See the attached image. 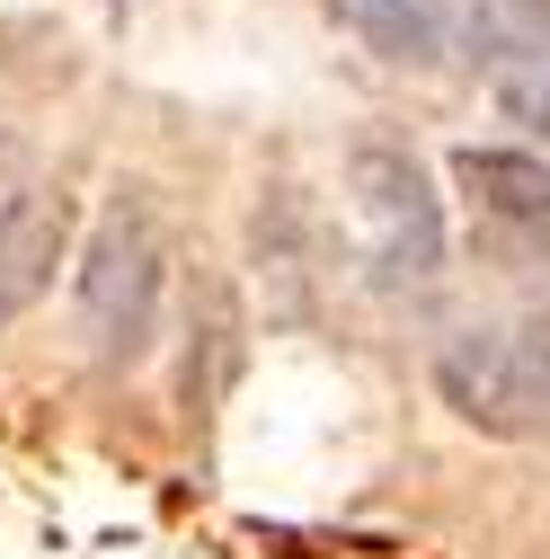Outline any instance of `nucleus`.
I'll use <instances>...</instances> for the list:
<instances>
[{"instance_id":"2","label":"nucleus","mask_w":550,"mask_h":559,"mask_svg":"<svg viewBox=\"0 0 550 559\" xmlns=\"http://www.w3.org/2000/svg\"><path fill=\"white\" fill-rule=\"evenodd\" d=\"M81 329L98 356H143L160 329V240L143 214H107L81 258Z\"/></svg>"},{"instance_id":"3","label":"nucleus","mask_w":550,"mask_h":559,"mask_svg":"<svg viewBox=\"0 0 550 559\" xmlns=\"http://www.w3.org/2000/svg\"><path fill=\"white\" fill-rule=\"evenodd\" d=\"M444 400L489 436H533V391H524V356L506 329H453L444 356H435Z\"/></svg>"},{"instance_id":"6","label":"nucleus","mask_w":550,"mask_h":559,"mask_svg":"<svg viewBox=\"0 0 550 559\" xmlns=\"http://www.w3.org/2000/svg\"><path fill=\"white\" fill-rule=\"evenodd\" d=\"M328 19L356 27L382 62H444V45H453L444 0H328Z\"/></svg>"},{"instance_id":"4","label":"nucleus","mask_w":550,"mask_h":559,"mask_svg":"<svg viewBox=\"0 0 550 559\" xmlns=\"http://www.w3.org/2000/svg\"><path fill=\"white\" fill-rule=\"evenodd\" d=\"M62 249H72V195L36 187V195H10V204H0V329H10V320L53 285Z\"/></svg>"},{"instance_id":"5","label":"nucleus","mask_w":550,"mask_h":559,"mask_svg":"<svg viewBox=\"0 0 550 559\" xmlns=\"http://www.w3.org/2000/svg\"><path fill=\"white\" fill-rule=\"evenodd\" d=\"M453 187L470 195V214L506 240H550V160L533 152H453Z\"/></svg>"},{"instance_id":"8","label":"nucleus","mask_w":550,"mask_h":559,"mask_svg":"<svg viewBox=\"0 0 550 559\" xmlns=\"http://www.w3.org/2000/svg\"><path fill=\"white\" fill-rule=\"evenodd\" d=\"M489 90H498V107H506L524 133L550 143V53H498V62H489Z\"/></svg>"},{"instance_id":"1","label":"nucleus","mask_w":550,"mask_h":559,"mask_svg":"<svg viewBox=\"0 0 550 559\" xmlns=\"http://www.w3.org/2000/svg\"><path fill=\"white\" fill-rule=\"evenodd\" d=\"M347 195H356V223H364V258L382 285H427L444 266V204L427 187V169L391 152V143H364L347 160Z\"/></svg>"},{"instance_id":"7","label":"nucleus","mask_w":550,"mask_h":559,"mask_svg":"<svg viewBox=\"0 0 550 559\" xmlns=\"http://www.w3.org/2000/svg\"><path fill=\"white\" fill-rule=\"evenodd\" d=\"M470 45H479V62L550 53V0H470Z\"/></svg>"},{"instance_id":"10","label":"nucleus","mask_w":550,"mask_h":559,"mask_svg":"<svg viewBox=\"0 0 550 559\" xmlns=\"http://www.w3.org/2000/svg\"><path fill=\"white\" fill-rule=\"evenodd\" d=\"M10 160H19V143H10V133H0V178H10Z\"/></svg>"},{"instance_id":"9","label":"nucleus","mask_w":550,"mask_h":559,"mask_svg":"<svg viewBox=\"0 0 550 559\" xmlns=\"http://www.w3.org/2000/svg\"><path fill=\"white\" fill-rule=\"evenodd\" d=\"M515 356H524V391H533V427H550V311L515 337Z\"/></svg>"}]
</instances>
